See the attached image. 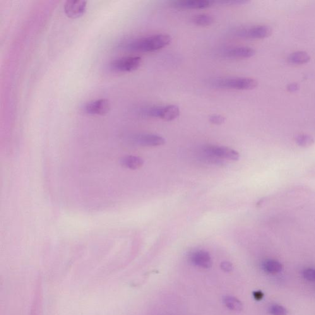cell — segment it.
I'll return each instance as SVG.
<instances>
[{
	"label": "cell",
	"instance_id": "ffe728a7",
	"mask_svg": "<svg viewBox=\"0 0 315 315\" xmlns=\"http://www.w3.org/2000/svg\"><path fill=\"white\" fill-rule=\"evenodd\" d=\"M303 276L308 281H315V269L307 268L303 272Z\"/></svg>",
	"mask_w": 315,
	"mask_h": 315
},
{
	"label": "cell",
	"instance_id": "2e32d148",
	"mask_svg": "<svg viewBox=\"0 0 315 315\" xmlns=\"http://www.w3.org/2000/svg\"><path fill=\"white\" fill-rule=\"evenodd\" d=\"M223 300L225 306L233 311L240 312L243 308L241 301L232 295H226L223 297Z\"/></svg>",
	"mask_w": 315,
	"mask_h": 315
},
{
	"label": "cell",
	"instance_id": "d4e9b609",
	"mask_svg": "<svg viewBox=\"0 0 315 315\" xmlns=\"http://www.w3.org/2000/svg\"><path fill=\"white\" fill-rule=\"evenodd\" d=\"M297 88L296 87V86L295 85H290V88L289 89H290V91H295Z\"/></svg>",
	"mask_w": 315,
	"mask_h": 315
},
{
	"label": "cell",
	"instance_id": "ba28073f",
	"mask_svg": "<svg viewBox=\"0 0 315 315\" xmlns=\"http://www.w3.org/2000/svg\"><path fill=\"white\" fill-rule=\"evenodd\" d=\"M132 141L138 145L145 146H157L164 145L166 140L163 137L153 134H139L134 136Z\"/></svg>",
	"mask_w": 315,
	"mask_h": 315
},
{
	"label": "cell",
	"instance_id": "3957f363",
	"mask_svg": "<svg viewBox=\"0 0 315 315\" xmlns=\"http://www.w3.org/2000/svg\"><path fill=\"white\" fill-rule=\"evenodd\" d=\"M143 114L145 116L158 118L165 121H170L179 116L180 110L177 105H168L148 108L143 110Z\"/></svg>",
	"mask_w": 315,
	"mask_h": 315
},
{
	"label": "cell",
	"instance_id": "8992f818",
	"mask_svg": "<svg viewBox=\"0 0 315 315\" xmlns=\"http://www.w3.org/2000/svg\"><path fill=\"white\" fill-rule=\"evenodd\" d=\"M110 110L109 101L100 98L86 103L83 107L84 112L91 115H104Z\"/></svg>",
	"mask_w": 315,
	"mask_h": 315
},
{
	"label": "cell",
	"instance_id": "7a4b0ae2",
	"mask_svg": "<svg viewBox=\"0 0 315 315\" xmlns=\"http://www.w3.org/2000/svg\"><path fill=\"white\" fill-rule=\"evenodd\" d=\"M213 85L216 88L237 90H251L257 87V81L251 78L239 77L218 79Z\"/></svg>",
	"mask_w": 315,
	"mask_h": 315
},
{
	"label": "cell",
	"instance_id": "277c9868",
	"mask_svg": "<svg viewBox=\"0 0 315 315\" xmlns=\"http://www.w3.org/2000/svg\"><path fill=\"white\" fill-rule=\"evenodd\" d=\"M271 33L272 28L270 26L258 25L240 28L237 30L236 35L247 39H263L270 37Z\"/></svg>",
	"mask_w": 315,
	"mask_h": 315
},
{
	"label": "cell",
	"instance_id": "9c48e42d",
	"mask_svg": "<svg viewBox=\"0 0 315 315\" xmlns=\"http://www.w3.org/2000/svg\"><path fill=\"white\" fill-rule=\"evenodd\" d=\"M87 7V1H67L65 3L64 11L69 18L75 19L80 18L85 13Z\"/></svg>",
	"mask_w": 315,
	"mask_h": 315
},
{
	"label": "cell",
	"instance_id": "9a60e30c",
	"mask_svg": "<svg viewBox=\"0 0 315 315\" xmlns=\"http://www.w3.org/2000/svg\"><path fill=\"white\" fill-rule=\"evenodd\" d=\"M289 62L292 64H304L310 61L309 54L305 51H296L292 52L288 58Z\"/></svg>",
	"mask_w": 315,
	"mask_h": 315
},
{
	"label": "cell",
	"instance_id": "30bf717a",
	"mask_svg": "<svg viewBox=\"0 0 315 315\" xmlns=\"http://www.w3.org/2000/svg\"><path fill=\"white\" fill-rule=\"evenodd\" d=\"M213 4V1L208 0H178L172 3L175 8L183 9H206Z\"/></svg>",
	"mask_w": 315,
	"mask_h": 315
},
{
	"label": "cell",
	"instance_id": "603a6c76",
	"mask_svg": "<svg viewBox=\"0 0 315 315\" xmlns=\"http://www.w3.org/2000/svg\"><path fill=\"white\" fill-rule=\"evenodd\" d=\"M220 267L222 268V270L225 271V272H230V271L232 270L233 266L230 262L224 261L221 263Z\"/></svg>",
	"mask_w": 315,
	"mask_h": 315
},
{
	"label": "cell",
	"instance_id": "5bb4252c",
	"mask_svg": "<svg viewBox=\"0 0 315 315\" xmlns=\"http://www.w3.org/2000/svg\"><path fill=\"white\" fill-rule=\"evenodd\" d=\"M262 268L266 273L276 275L283 270V266L280 262L273 259H267L262 264Z\"/></svg>",
	"mask_w": 315,
	"mask_h": 315
},
{
	"label": "cell",
	"instance_id": "7402d4cb",
	"mask_svg": "<svg viewBox=\"0 0 315 315\" xmlns=\"http://www.w3.org/2000/svg\"><path fill=\"white\" fill-rule=\"evenodd\" d=\"M248 1H245V0H231V1H218V3L225 4H232V5H241V4H244L248 3Z\"/></svg>",
	"mask_w": 315,
	"mask_h": 315
},
{
	"label": "cell",
	"instance_id": "e0dca14e",
	"mask_svg": "<svg viewBox=\"0 0 315 315\" xmlns=\"http://www.w3.org/2000/svg\"><path fill=\"white\" fill-rule=\"evenodd\" d=\"M192 21L196 25L202 26V27L210 25L215 21L212 16L205 14H199V15L194 16Z\"/></svg>",
	"mask_w": 315,
	"mask_h": 315
},
{
	"label": "cell",
	"instance_id": "44dd1931",
	"mask_svg": "<svg viewBox=\"0 0 315 315\" xmlns=\"http://www.w3.org/2000/svg\"><path fill=\"white\" fill-rule=\"evenodd\" d=\"M226 119L224 117L218 115H213L209 118V121L211 123L216 125H220L224 123Z\"/></svg>",
	"mask_w": 315,
	"mask_h": 315
},
{
	"label": "cell",
	"instance_id": "4fadbf2b",
	"mask_svg": "<svg viewBox=\"0 0 315 315\" xmlns=\"http://www.w3.org/2000/svg\"><path fill=\"white\" fill-rule=\"evenodd\" d=\"M120 163L122 167L127 169L136 170L143 167L144 162L143 158L139 156L129 155L122 158L120 160Z\"/></svg>",
	"mask_w": 315,
	"mask_h": 315
},
{
	"label": "cell",
	"instance_id": "8fae6325",
	"mask_svg": "<svg viewBox=\"0 0 315 315\" xmlns=\"http://www.w3.org/2000/svg\"><path fill=\"white\" fill-rule=\"evenodd\" d=\"M191 261L194 265L203 268H209L213 265L212 259L208 252L200 250L192 253Z\"/></svg>",
	"mask_w": 315,
	"mask_h": 315
},
{
	"label": "cell",
	"instance_id": "cb8c5ba5",
	"mask_svg": "<svg viewBox=\"0 0 315 315\" xmlns=\"http://www.w3.org/2000/svg\"><path fill=\"white\" fill-rule=\"evenodd\" d=\"M253 296L254 299L257 300V301H260L264 296V293L261 291H256L253 292Z\"/></svg>",
	"mask_w": 315,
	"mask_h": 315
},
{
	"label": "cell",
	"instance_id": "ac0fdd59",
	"mask_svg": "<svg viewBox=\"0 0 315 315\" xmlns=\"http://www.w3.org/2000/svg\"><path fill=\"white\" fill-rule=\"evenodd\" d=\"M295 141L298 145L304 148L310 147L315 144V139L309 134H299L295 139Z\"/></svg>",
	"mask_w": 315,
	"mask_h": 315
},
{
	"label": "cell",
	"instance_id": "d6986e66",
	"mask_svg": "<svg viewBox=\"0 0 315 315\" xmlns=\"http://www.w3.org/2000/svg\"><path fill=\"white\" fill-rule=\"evenodd\" d=\"M268 312L272 315H287L288 310L280 305H272L269 308Z\"/></svg>",
	"mask_w": 315,
	"mask_h": 315
},
{
	"label": "cell",
	"instance_id": "52a82bcc",
	"mask_svg": "<svg viewBox=\"0 0 315 315\" xmlns=\"http://www.w3.org/2000/svg\"><path fill=\"white\" fill-rule=\"evenodd\" d=\"M206 152L209 155L232 161L240 159V154L233 149L220 146H209L206 148Z\"/></svg>",
	"mask_w": 315,
	"mask_h": 315
},
{
	"label": "cell",
	"instance_id": "7c38bea8",
	"mask_svg": "<svg viewBox=\"0 0 315 315\" xmlns=\"http://www.w3.org/2000/svg\"><path fill=\"white\" fill-rule=\"evenodd\" d=\"M256 51L253 48L247 47H240L230 48L225 52V56L230 58L247 59L254 56Z\"/></svg>",
	"mask_w": 315,
	"mask_h": 315
},
{
	"label": "cell",
	"instance_id": "6da1fadb",
	"mask_svg": "<svg viewBox=\"0 0 315 315\" xmlns=\"http://www.w3.org/2000/svg\"><path fill=\"white\" fill-rule=\"evenodd\" d=\"M172 38L167 34H158L134 40L127 45L130 50L150 52L163 49L171 43Z\"/></svg>",
	"mask_w": 315,
	"mask_h": 315
},
{
	"label": "cell",
	"instance_id": "5b68a950",
	"mask_svg": "<svg viewBox=\"0 0 315 315\" xmlns=\"http://www.w3.org/2000/svg\"><path fill=\"white\" fill-rule=\"evenodd\" d=\"M141 62L142 59L138 56L121 57L110 62V68L115 72H133L140 67Z\"/></svg>",
	"mask_w": 315,
	"mask_h": 315
}]
</instances>
